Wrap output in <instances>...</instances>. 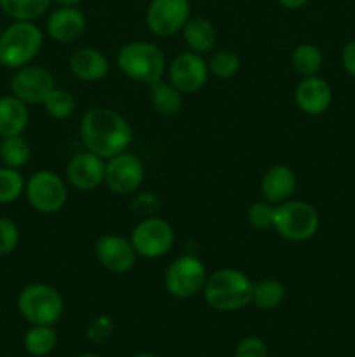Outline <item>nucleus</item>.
Instances as JSON below:
<instances>
[{"mask_svg": "<svg viewBox=\"0 0 355 357\" xmlns=\"http://www.w3.org/2000/svg\"><path fill=\"white\" fill-rule=\"evenodd\" d=\"M79 131L84 149L104 160L127 152L134 142V129L127 119L108 107L89 108L80 119Z\"/></svg>", "mask_w": 355, "mask_h": 357, "instance_id": "nucleus-1", "label": "nucleus"}, {"mask_svg": "<svg viewBox=\"0 0 355 357\" xmlns=\"http://www.w3.org/2000/svg\"><path fill=\"white\" fill-rule=\"evenodd\" d=\"M254 282L239 268H218L207 275L202 295L211 309L235 312L251 305Z\"/></svg>", "mask_w": 355, "mask_h": 357, "instance_id": "nucleus-2", "label": "nucleus"}, {"mask_svg": "<svg viewBox=\"0 0 355 357\" xmlns=\"http://www.w3.org/2000/svg\"><path fill=\"white\" fill-rule=\"evenodd\" d=\"M115 65L122 75L146 86L159 82L167 73L166 54L155 42L148 40H134L122 45Z\"/></svg>", "mask_w": 355, "mask_h": 357, "instance_id": "nucleus-3", "label": "nucleus"}, {"mask_svg": "<svg viewBox=\"0 0 355 357\" xmlns=\"http://www.w3.org/2000/svg\"><path fill=\"white\" fill-rule=\"evenodd\" d=\"M44 45V31L35 21H14L0 33V65L17 70L33 61Z\"/></svg>", "mask_w": 355, "mask_h": 357, "instance_id": "nucleus-4", "label": "nucleus"}, {"mask_svg": "<svg viewBox=\"0 0 355 357\" xmlns=\"http://www.w3.org/2000/svg\"><path fill=\"white\" fill-rule=\"evenodd\" d=\"M17 310L31 326H54L65 312V300L54 286L31 282L17 295Z\"/></svg>", "mask_w": 355, "mask_h": 357, "instance_id": "nucleus-5", "label": "nucleus"}, {"mask_svg": "<svg viewBox=\"0 0 355 357\" xmlns=\"http://www.w3.org/2000/svg\"><path fill=\"white\" fill-rule=\"evenodd\" d=\"M319 227L320 216L310 202L289 199L275 206L271 229L282 239L291 243H305L319 232Z\"/></svg>", "mask_w": 355, "mask_h": 357, "instance_id": "nucleus-6", "label": "nucleus"}, {"mask_svg": "<svg viewBox=\"0 0 355 357\" xmlns=\"http://www.w3.org/2000/svg\"><path fill=\"white\" fill-rule=\"evenodd\" d=\"M24 195L35 211L42 215H56L68 202V183L54 171H35L26 180Z\"/></svg>", "mask_w": 355, "mask_h": 357, "instance_id": "nucleus-7", "label": "nucleus"}, {"mask_svg": "<svg viewBox=\"0 0 355 357\" xmlns=\"http://www.w3.org/2000/svg\"><path fill=\"white\" fill-rule=\"evenodd\" d=\"M207 275L209 272L200 258L194 255H181L167 265L164 288L173 298L187 300L202 293Z\"/></svg>", "mask_w": 355, "mask_h": 357, "instance_id": "nucleus-8", "label": "nucleus"}, {"mask_svg": "<svg viewBox=\"0 0 355 357\" xmlns=\"http://www.w3.org/2000/svg\"><path fill=\"white\" fill-rule=\"evenodd\" d=\"M129 239L138 257L157 260V258L166 257L173 250L176 234L167 220L160 216H148L132 227Z\"/></svg>", "mask_w": 355, "mask_h": 357, "instance_id": "nucleus-9", "label": "nucleus"}, {"mask_svg": "<svg viewBox=\"0 0 355 357\" xmlns=\"http://www.w3.org/2000/svg\"><path fill=\"white\" fill-rule=\"evenodd\" d=\"M191 17V6L188 0H150L146 7V28L155 37H174L183 30Z\"/></svg>", "mask_w": 355, "mask_h": 357, "instance_id": "nucleus-10", "label": "nucleus"}, {"mask_svg": "<svg viewBox=\"0 0 355 357\" xmlns=\"http://www.w3.org/2000/svg\"><path fill=\"white\" fill-rule=\"evenodd\" d=\"M145 164L136 153L122 152L106 160L104 183L115 195H131L145 181Z\"/></svg>", "mask_w": 355, "mask_h": 357, "instance_id": "nucleus-11", "label": "nucleus"}, {"mask_svg": "<svg viewBox=\"0 0 355 357\" xmlns=\"http://www.w3.org/2000/svg\"><path fill=\"white\" fill-rule=\"evenodd\" d=\"M54 87V75L45 66L31 63L17 68L10 79V94L26 105H44Z\"/></svg>", "mask_w": 355, "mask_h": 357, "instance_id": "nucleus-12", "label": "nucleus"}, {"mask_svg": "<svg viewBox=\"0 0 355 357\" xmlns=\"http://www.w3.org/2000/svg\"><path fill=\"white\" fill-rule=\"evenodd\" d=\"M207 61L202 54L184 51L167 65V79L181 94H195L207 84Z\"/></svg>", "mask_w": 355, "mask_h": 357, "instance_id": "nucleus-13", "label": "nucleus"}, {"mask_svg": "<svg viewBox=\"0 0 355 357\" xmlns=\"http://www.w3.org/2000/svg\"><path fill=\"white\" fill-rule=\"evenodd\" d=\"M94 257L104 271L117 275L131 272L139 258L131 239L117 234H104L97 237L94 243Z\"/></svg>", "mask_w": 355, "mask_h": 357, "instance_id": "nucleus-14", "label": "nucleus"}, {"mask_svg": "<svg viewBox=\"0 0 355 357\" xmlns=\"http://www.w3.org/2000/svg\"><path fill=\"white\" fill-rule=\"evenodd\" d=\"M104 166H106V160L87 150L75 153L66 164V183L79 192L94 190L104 183Z\"/></svg>", "mask_w": 355, "mask_h": 357, "instance_id": "nucleus-15", "label": "nucleus"}, {"mask_svg": "<svg viewBox=\"0 0 355 357\" xmlns=\"http://www.w3.org/2000/svg\"><path fill=\"white\" fill-rule=\"evenodd\" d=\"M294 101L296 107L303 114L317 117V115L326 114L331 108V103H333V89H331L329 82L324 80L322 77H305L296 86Z\"/></svg>", "mask_w": 355, "mask_h": 357, "instance_id": "nucleus-16", "label": "nucleus"}, {"mask_svg": "<svg viewBox=\"0 0 355 357\" xmlns=\"http://www.w3.org/2000/svg\"><path fill=\"white\" fill-rule=\"evenodd\" d=\"M87 28L86 14L79 7H58L47 16L45 30L58 44H73Z\"/></svg>", "mask_w": 355, "mask_h": 357, "instance_id": "nucleus-17", "label": "nucleus"}, {"mask_svg": "<svg viewBox=\"0 0 355 357\" xmlns=\"http://www.w3.org/2000/svg\"><path fill=\"white\" fill-rule=\"evenodd\" d=\"M68 68L80 82H100L110 73V61L100 49L84 45L70 54Z\"/></svg>", "mask_w": 355, "mask_h": 357, "instance_id": "nucleus-18", "label": "nucleus"}, {"mask_svg": "<svg viewBox=\"0 0 355 357\" xmlns=\"http://www.w3.org/2000/svg\"><path fill=\"white\" fill-rule=\"evenodd\" d=\"M296 185H298V180H296V173L291 167L285 166V164H274L265 171L263 178H261V197H263V201L277 206L292 199Z\"/></svg>", "mask_w": 355, "mask_h": 357, "instance_id": "nucleus-19", "label": "nucleus"}, {"mask_svg": "<svg viewBox=\"0 0 355 357\" xmlns=\"http://www.w3.org/2000/svg\"><path fill=\"white\" fill-rule=\"evenodd\" d=\"M181 35H183L188 51L202 56L214 51L216 42H218V31L214 24L204 16H191L181 30Z\"/></svg>", "mask_w": 355, "mask_h": 357, "instance_id": "nucleus-20", "label": "nucleus"}, {"mask_svg": "<svg viewBox=\"0 0 355 357\" xmlns=\"http://www.w3.org/2000/svg\"><path fill=\"white\" fill-rule=\"evenodd\" d=\"M30 124V110L28 105L17 100L16 96L0 98V136H19L26 131Z\"/></svg>", "mask_w": 355, "mask_h": 357, "instance_id": "nucleus-21", "label": "nucleus"}, {"mask_svg": "<svg viewBox=\"0 0 355 357\" xmlns=\"http://www.w3.org/2000/svg\"><path fill=\"white\" fill-rule=\"evenodd\" d=\"M150 103L159 115L173 117L183 107V94L173 84L164 82L162 79L150 86Z\"/></svg>", "mask_w": 355, "mask_h": 357, "instance_id": "nucleus-22", "label": "nucleus"}, {"mask_svg": "<svg viewBox=\"0 0 355 357\" xmlns=\"http://www.w3.org/2000/svg\"><path fill=\"white\" fill-rule=\"evenodd\" d=\"M291 65L292 70H294L301 79L319 75V72L322 70L324 65L322 51H320L317 45L308 44V42L298 44L291 52Z\"/></svg>", "mask_w": 355, "mask_h": 357, "instance_id": "nucleus-23", "label": "nucleus"}, {"mask_svg": "<svg viewBox=\"0 0 355 357\" xmlns=\"http://www.w3.org/2000/svg\"><path fill=\"white\" fill-rule=\"evenodd\" d=\"M285 300V286L278 279L267 278L253 284V303L260 310H274Z\"/></svg>", "mask_w": 355, "mask_h": 357, "instance_id": "nucleus-24", "label": "nucleus"}, {"mask_svg": "<svg viewBox=\"0 0 355 357\" xmlns=\"http://www.w3.org/2000/svg\"><path fill=\"white\" fill-rule=\"evenodd\" d=\"M52 0H0V9L14 21H35L44 16Z\"/></svg>", "mask_w": 355, "mask_h": 357, "instance_id": "nucleus-25", "label": "nucleus"}, {"mask_svg": "<svg viewBox=\"0 0 355 357\" xmlns=\"http://www.w3.org/2000/svg\"><path fill=\"white\" fill-rule=\"evenodd\" d=\"M31 157V146L28 139L19 136H7L0 142V160L3 166L14 167V169H21L30 162Z\"/></svg>", "mask_w": 355, "mask_h": 357, "instance_id": "nucleus-26", "label": "nucleus"}, {"mask_svg": "<svg viewBox=\"0 0 355 357\" xmlns=\"http://www.w3.org/2000/svg\"><path fill=\"white\" fill-rule=\"evenodd\" d=\"M23 344L30 356L45 357L58 345V335L52 326H31L24 335Z\"/></svg>", "mask_w": 355, "mask_h": 357, "instance_id": "nucleus-27", "label": "nucleus"}, {"mask_svg": "<svg viewBox=\"0 0 355 357\" xmlns=\"http://www.w3.org/2000/svg\"><path fill=\"white\" fill-rule=\"evenodd\" d=\"M209 73L221 80L233 79L240 70V58L232 49H214L207 59Z\"/></svg>", "mask_w": 355, "mask_h": 357, "instance_id": "nucleus-28", "label": "nucleus"}, {"mask_svg": "<svg viewBox=\"0 0 355 357\" xmlns=\"http://www.w3.org/2000/svg\"><path fill=\"white\" fill-rule=\"evenodd\" d=\"M44 108L49 117L56 119V121H65V119L72 117L73 112H75L77 100L70 91L56 86L51 91V94L45 98Z\"/></svg>", "mask_w": 355, "mask_h": 357, "instance_id": "nucleus-29", "label": "nucleus"}, {"mask_svg": "<svg viewBox=\"0 0 355 357\" xmlns=\"http://www.w3.org/2000/svg\"><path fill=\"white\" fill-rule=\"evenodd\" d=\"M23 174L19 169L2 166L0 167V204H10L24 194Z\"/></svg>", "mask_w": 355, "mask_h": 357, "instance_id": "nucleus-30", "label": "nucleus"}, {"mask_svg": "<svg viewBox=\"0 0 355 357\" xmlns=\"http://www.w3.org/2000/svg\"><path fill=\"white\" fill-rule=\"evenodd\" d=\"M274 209L275 206L263 201V199L253 202L246 211L247 222H249V225L254 227L256 230L271 229V223H274Z\"/></svg>", "mask_w": 355, "mask_h": 357, "instance_id": "nucleus-31", "label": "nucleus"}, {"mask_svg": "<svg viewBox=\"0 0 355 357\" xmlns=\"http://www.w3.org/2000/svg\"><path fill=\"white\" fill-rule=\"evenodd\" d=\"M19 244V229L7 216H0V257L14 253Z\"/></svg>", "mask_w": 355, "mask_h": 357, "instance_id": "nucleus-32", "label": "nucleus"}, {"mask_svg": "<svg viewBox=\"0 0 355 357\" xmlns=\"http://www.w3.org/2000/svg\"><path fill=\"white\" fill-rule=\"evenodd\" d=\"M233 357H268V347L260 337L251 335L239 342Z\"/></svg>", "mask_w": 355, "mask_h": 357, "instance_id": "nucleus-33", "label": "nucleus"}, {"mask_svg": "<svg viewBox=\"0 0 355 357\" xmlns=\"http://www.w3.org/2000/svg\"><path fill=\"white\" fill-rule=\"evenodd\" d=\"M111 331H113V323L108 316H100L89 324L87 328V338L96 344H103L104 340L111 337Z\"/></svg>", "mask_w": 355, "mask_h": 357, "instance_id": "nucleus-34", "label": "nucleus"}, {"mask_svg": "<svg viewBox=\"0 0 355 357\" xmlns=\"http://www.w3.org/2000/svg\"><path fill=\"white\" fill-rule=\"evenodd\" d=\"M341 65L348 75L355 77V40H350L341 51Z\"/></svg>", "mask_w": 355, "mask_h": 357, "instance_id": "nucleus-35", "label": "nucleus"}, {"mask_svg": "<svg viewBox=\"0 0 355 357\" xmlns=\"http://www.w3.org/2000/svg\"><path fill=\"white\" fill-rule=\"evenodd\" d=\"M277 2L281 3V7H284V9L298 10L301 9V7H305L310 0H277Z\"/></svg>", "mask_w": 355, "mask_h": 357, "instance_id": "nucleus-36", "label": "nucleus"}, {"mask_svg": "<svg viewBox=\"0 0 355 357\" xmlns=\"http://www.w3.org/2000/svg\"><path fill=\"white\" fill-rule=\"evenodd\" d=\"M58 7H79L84 0H52Z\"/></svg>", "mask_w": 355, "mask_h": 357, "instance_id": "nucleus-37", "label": "nucleus"}, {"mask_svg": "<svg viewBox=\"0 0 355 357\" xmlns=\"http://www.w3.org/2000/svg\"><path fill=\"white\" fill-rule=\"evenodd\" d=\"M134 357H159V356L150 354V352H141V354H138V356H134Z\"/></svg>", "mask_w": 355, "mask_h": 357, "instance_id": "nucleus-38", "label": "nucleus"}, {"mask_svg": "<svg viewBox=\"0 0 355 357\" xmlns=\"http://www.w3.org/2000/svg\"><path fill=\"white\" fill-rule=\"evenodd\" d=\"M77 357H100V356H96V354H80V356H77Z\"/></svg>", "mask_w": 355, "mask_h": 357, "instance_id": "nucleus-39", "label": "nucleus"}, {"mask_svg": "<svg viewBox=\"0 0 355 357\" xmlns=\"http://www.w3.org/2000/svg\"><path fill=\"white\" fill-rule=\"evenodd\" d=\"M0 33H2V30H0Z\"/></svg>", "mask_w": 355, "mask_h": 357, "instance_id": "nucleus-40", "label": "nucleus"}]
</instances>
